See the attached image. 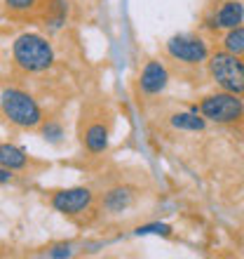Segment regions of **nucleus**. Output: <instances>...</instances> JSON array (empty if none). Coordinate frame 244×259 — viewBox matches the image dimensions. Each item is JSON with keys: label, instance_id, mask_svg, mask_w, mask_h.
<instances>
[{"label": "nucleus", "instance_id": "0eeeda50", "mask_svg": "<svg viewBox=\"0 0 244 259\" xmlns=\"http://www.w3.org/2000/svg\"><path fill=\"white\" fill-rule=\"evenodd\" d=\"M244 21V3L242 0H225L214 10V12L204 19V26L209 31H228V28H235Z\"/></svg>", "mask_w": 244, "mask_h": 259}, {"label": "nucleus", "instance_id": "ddd939ff", "mask_svg": "<svg viewBox=\"0 0 244 259\" xmlns=\"http://www.w3.org/2000/svg\"><path fill=\"white\" fill-rule=\"evenodd\" d=\"M223 50L232 52V55H244V26L228 28V33L223 38Z\"/></svg>", "mask_w": 244, "mask_h": 259}, {"label": "nucleus", "instance_id": "f03ea898", "mask_svg": "<svg viewBox=\"0 0 244 259\" xmlns=\"http://www.w3.org/2000/svg\"><path fill=\"white\" fill-rule=\"evenodd\" d=\"M0 113L19 130H35L42 125L40 104L19 88H7L0 92Z\"/></svg>", "mask_w": 244, "mask_h": 259}, {"label": "nucleus", "instance_id": "f257e3e1", "mask_svg": "<svg viewBox=\"0 0 244 259\" xmlns=\"http://www.w3.org/2000/svg\"><path fill=\"white\" fill-rule=\"evenodd\" d=\"M12 57L21 71L42 73L54 64V48L47 38L38 33H21L12 42Z\"/></svg>", "mask_w": 244, "mask_h": 259}, {"label": "nucleus", "instance_id": "20e7f679", "mask_svg": "<svg viewBox=\"0 0 244 259\" xmlns=\"http://www.w3.org/2000/svg\"><path fill=\"white\" fill-rule=\"evenodd\" d=\"M207 68L209 78L221 90L232 95H244V59H239V55L221 50L207 59Z\"/></svg>", "mask_w": 244, "mask_h": 259}, {"label": "nucleus", "instance_id": "1a4fd4ad", "mask_svg": "<svg viewBox=\"0 0 244 259\" xmlns=\"http://www.w3.org/2000/svg\"><path fill=\"white\" fill-rule=\"evenodd\" d=\"M136 200V193L134 189H129V186H113L108 191L103 193L101 198V205L103 210L108 212V214H122V212H127Z\"/></svg>", "mask_w": 244, "mask_h": 259}, {"label": "nucleus", "instance_id": "f3484780", "mask_svg": "<svg viewBox=\"0 0 244 259\" xmlns=\"http://www.w3.org/2000/svg\"><path fill=\"white\" fill-rule=\"evenodd\" d=\"M52 10H54V14L47 19V24L52 28H59L64 21H66V12H68V5L64 3V0H54V5H52Z\"/></svg>", "mask_w": 244, "mask_h": 259}, {"label": "nucleus", "instance_id": "4468645a", "mask_svg": "<svg viewBox=\"0 0 244 259\" xmlns=\"http://www.w3.org/2000/svg\"><path fill=\"white\" fill-rule=\"evenodd\" d=\"M40 137L47 144H61V142H64V137H66V130H64V125H61L59 120H47V123L42 120Z\"/></svg>", "mask_w": 244, "mask_h": 259}, {"label": "nucleus", "instance_id": "f8f14e48", "mask_svg": "<svg viewBox=\"0 0 244 259\" xmlns=\"http://www.w3.org/2000/svg\"><path fill=\"white\" fill-rule=\"evenodd\" d=\"M28 163L26 151L14 146V144H0V165L3 167H10V170H24Z\"/></svg>", "mask_w": 244, "mask_h": 259}, {"label": "nucleus", "instance_id": "423d86ee", "mask_svg": "<svg viewBox=\"0 0 244 259\" xmlns=\"http://www.w3.org/2000/svg\"><path fill=\"white\" fill-rule=\"evenodd\" d=\"M94 203V191L87 186H71V189H59L49 196L52 210H56L64 217H78L85 210H89Z\"/></svg>", "mask_w": 244, "mask_h": 259}, {"label": "nucleus", "instance_id": "39448f33", "mask_svg": "<svg viewBox=\"0 0 244 259\" xmlns=\"http://www.w3.org/2000/svg\"><path fill=\"white\" fill-rule=\"evenodd\" d=\"M167 55L178 64H186V66H200V64H207L209 59V45L204 38L195 33H178V35H171L167 45Z\"/></svg>", "mask_w": 244, "mask_h": 259}, {"label": "nucleus", "instance_id": "9b49d317", "mask_svg": "<svg viewBox=\"0 0 244 259\" xmlns=\"http://www.w3.org/2000/svg\"><path fill=\"white\" fill-rule=\"evenodd\" d=\"M108 127L103 123H89L82 132V144L89 153H103L108 149Z\"/></svg>", "mask_w": 244, "mask_h": 259}, {"label": "nucleus", "instance_id": "6ab92c4d", "mask_svg": "<svg viewBox=\"0 0 244 259\" xmlns=\"http://www.w3.org/2000/svg\"><path fill=\"white\" fill-rule=\"evenodd\" d=\"M12 179H14V170L0 165V184H7V182H12Z\"/></svg>", "mask_w": 244, "mask_h": 259}, {"label": "nucleus", "instance_id": "dca6fc26", "mask_svg": "<svg viewBox=\"0 0 244 259\" xmlns=\"http://www.w3.org/2000/svg\"><path fill=\"white\" fill-rule=\"evenodd\" d=\"M45 254L52 259H68L75 254V247H73V243H54V245L47 247Z\"/></svg>", "mask_w": 244, "mask_h": 259}, {"label": "nucleus", "instance_id": "2eb2a0df", "mask_svg": "<svg viewBox=\"0 0 244 259\" xmlns=\"http://www.w3.org/2000/svg\"><path fill=\"white\" fill-rule=\"evenodd\" d=\"M134 233L136 236H162V238H171L174 229L169 224H143Z\"/></svg>", "mask_w": 244, "mask_h": 259}, {"label": "nucleus", "instance_id": "7ed1b4c3", "mask_svg": "<svg viewBox=\"0 0 244 259\" xmlns=\"http://www.w3.org/2000/svg\"><path fill=\"white\" fill-rule=\"evenodd\" d=\"M190 109L200 111L207 123H216V125H235L244 118V99L242 95H232V92H214L200 99V104L190 106Z\"/></svg>", "mask_w": 244, "mask_h": 259}, {"label": "nucleus", "instance_id": "a211bd4d", "mask_svg": "<svg viewBox=\"0 0 244 259\" xmlns=\"http://www.w3.org/2000/svg\"><path fill=\"white\" fill-rule=\"evenodd\" d=\"M38 5V0H5V7L10 12H31Z\"/></svg>", "mask_w": 244, "mask_h": 259}, {"label": "nucleus", "instance_id": "6e6552de", "mask_svg": "<svg viewBox=\"0 0 244 259\" xmlns=\"http://www.w3.org/2000/svg\"><path fill=\"white\" fill-rule=\"evenodd\" d=\"M169 85V71L162 62L157 59H150L146 62V66L141 68V75H139V92L143 97H155L162 95Z\"/></svg>", "mask_w": 244, "mask_h": 259}, {"label": "nucleus", "instance_id": "9d476101", "mask_svg": "<svg viewBox=\"0 0 244 259\" xmlns=\"http://www.w3.org/2000/svg\"><path fill=\"white\" fill-rule=\"evenodd\" d=\"M169 125L174 130H181V132H202L207 127V118L195 109L176 111L169 116Z\"/></svg>", "mask_w": 244, "mask_h": 259}]
</instances>
